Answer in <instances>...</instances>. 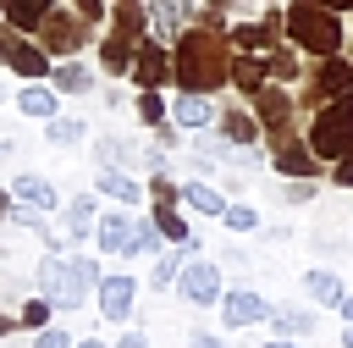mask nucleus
<instances>
[{
    "mask_svg": "<svg viewBox=\"0 0 353 348\" xmlns=\"http://www.w3.org/2000/svg\"><path fill=\"white\" fill-rule=\"evenodd\" d=\"M232 39L221 33V28H204V22H193V28H182V39L171 44V83L182 88V94H215V88H226L232 83Z\"/></svg>",
    "mask_w": 353,
    "mask_h": 348,
    "instance_id": "obj_1",
    "label": "nucleus"
},
{
    "mask_svg": "<svg viewBox=\"0 0 353 348\" xmlns=\"http://www.w3.org/2000/svg\"><path fill=\"white\" fill-rule=\"evenodd\" d=\"M281 17H287V44H292L298 55H309V61L342 55V44H347V28H342V17H336V11H325V6H309V0H292Z\"/></svg>",
    "mask_w": 353,
    "mask_h": 348,
    "instance_id": "obj_2",
    "label": "nucleus"
},
{
    "mask_svg": "<svg viewBox=\"0 0 353 348\" xmlns=\"http://www.w3.org/2000/svg\"><path fill=\"white\" fill-rule=\"evenodd\" d=\"M309 149L320 155V160H342L347 149H353V94H342V99H331V105H320L314 116H309Z\"/></svg>",
    "mask_w": 353,
    "mask_h": 348,
    "instance_id": "obj_3",
    "label": "nucleus"
},
{
    "mask_svg": "<svg viewBox=\"0 0 353 348\" xmlns=\"http://www.w3.org/2000/svg\"><path fill=\"white\" fill-rule=\"evenodd\" d=\"M248 105H254V116H259V133H265V144H270V149L298 138V94H292L287 83H265V88H259Z\"/></svg>",
    "mask_w": 353,
    "mask_h": 348,
    "instance_id": "obj_4",
    "label": "nucleus"
},
{
    "mask_svg": "<svg viewBox=\"0 0 353 348\" xmlns=\"http://www.w3.org/2000/svg\"><path fill=\"white\" fill-rule=\"evenodd\" d=\"M342 94H353V61L347 55H325L298 77V110H320Z\"/></svg>",
    "mask_w": 353,
    "mask_h": 348,
    "instance_id": "obj_5",
    "label": "nucleus"
},
{
    "mask_svg": "<svg viewBox=\"0 0 353 348\" xmlns=\"http://www.w3.org/2000/svg\"><path fill=\"white\" fill-rule=\"evenodd\" d=\"M33 39H39V50L50 55V61H72L77 50H88V39H94V22H83L77 11H50L39 28H33Z\"/></svg>",
    "mask_w": 353,
    "mask_h": 348,
    "instance_id": "obj_6",
    "label": "nucleus"
},
{
    "mask_svg": "<svg viewBox=\"0 0 353 348\" xmlns=\"http://www.w3.org/2000/svg\"><path fill=\"white\" fill-rule=\"evenodd\" d=\"M0 66H6V72H17L22 83H44L55 61L39 50V39H33V33H17V28H6V22H0Z\"/></svg>",
    "mask_w": 353,
    "mask_h": 348,
    "instance_id": "obj_7",
    "label": "nucleus"
},
{
    "mask_svg": "<svg viewBox=\"0 0 353 348\" xmlns=\"http://www.w3.org/2000/svg\"><path fill=\"white\" fill-rule=\"evenodd\" d=\"M226 39H232L237 55H270L276 44H287V17H281V11H265L259 22H237V28H226Z\"/></svg>",
    "mask_w": 353,
    "mask_h": 348,
    "instance_id": "obj_8",
    "label": "nucleus"
},
{
    "mask_svg": "<svg viewBox=\"0 0 353 348\" xmlns=\"http://www.w3.org/2000/svg\"><path fill=\"white\" fill-rule=\"evenodd\" d=\"M221 293H226V287H221V265L193 254V260L182 265V276H176V298L193 304V309H210V304H221Z\"/></svg>",
    "mask_w": 353,
    "mask_h": 348,
    "instance_id": "obj_9",
    "label": "nucleus"
},
{
    "mask_svg": "<svg viewBox=\"0 0 353 348\" xmlns=\"http://www.w3.org/2000/svg\"><path fill=\"white\" fill-rule=\"evenodd\" d=\"M270 315H276V304L265 298V293H254V287H226L221 293V326H232V331H243V326H270Z\"/></svg>",
    "mask_w": 353,
    "mask_h": 348,
    "instance_id": "obj_10",
    "label": "nucleus"
},
{
    "mask_svg": "<svg viewBox=\"0 0 353 348\" xmlns=\"http://www.w3.org/2000/svg\"><path fill=\"white\" fill-rule=\"evenodd\" d=\"M193 17H199V0H149V39L176 44L182 28H193Z\"/></svg>",
    "mask_w": 353,
    "mask_h": 348,
    "instance_id": "obj_11",
    "label": "nucleus"
},
{
    "mask_svg": "<svg viewBox=\"0 0 353 348\" xmlns=\"http://www.w3.org/2000/svg\"><path fill=\"white\" fill-rule=\"evenodd\" d=\"M138 88H165L171 83V50L160 44V39H143L138 50H132V72H127Z\"/></svg>",
    "mask_w": 353,
    "mask_h": 348,
    "instance_id": "obj_12",
    "label": "nucleus"
},
{
    "mask_svg": "<svg viewBox=\"0 0 353 348\" xmlns=\"http://www.w3.org/2000/svg\"><path fill=\"white\" fill-rule=\"evenodd\" d=\"M99 315L105 320H132V304H138V282L127 276V271H110V276H99Z\"/></svg>",
    "mask_w": 353,
    "mask_h": 348,
    "instance_id": "obj_13",
    "label": "nucleus"
},
{
    "mask_svg": "<svg viewBox=\"0 0 353 348\" xmlns=\"http://www.w3.org/2000/svg\"><path fill=\"white\" fill-rule=\"evenodd\" d=\"M215 127H221V138H226L232 149H254V144L265 138L254 105H221V110H215Z\"/></svg>",
    "mask_w": 353,
    "mask_h": 348,
    "instance_id": "obj_14",
    "label": "nucleus"
},
{
    "mask_svg": "<svg viewBox=\"0 0 353 348\" xmlns=\"http://www.w3.org/2000/svg\"><path fill=\"white\" fill-rule=\"evenodd\" d=\"M270 166H276L281 177H303V182H314L325 160L309 149V138H292V144H276V149H270Z\"/></svg>",
    "mask_w": 353,
    "mask_h": 348,
    "instance_id": "obj_15",
    "label": "nucleus"
},
{
    "mask_svg": "<svg viewBox=\"0 0 353 348\" xmlns=\"http://www.w3.org/2000/svg\"><path fill=\"white\" fill-rule=\"evenodd\" d=\"M11 199H17L22 210H39V215L61 210V193H55V182H50V177H39V171H22V177L11 182Z\"/></svg>",
    "mask_w": 353,
    "mask_h": 348,
    "instance_id": "obj_16",
    "label": "nucleus"
},
{
    "mask_svg": "<svg viewBox=\"0 0 353 348\" xmlns=\"http://www.w3.org/2000/svg\"><path fill=\"white\" fill-rule=\"evenodd\" d=\"M171 122H176L182 133H210V127H215L210 94H176V99H171Z\"/></svg>",
    "mask_w": 353,
    "mask_h": 348,
    "instance_id": "obj_17",
    "label": "nucleus"
},
{
    "mask_svg": "<svg viewBox=\"0 0 353 348\" xmlns=\"http://www.w3.org/2000/svg\"><path fill=\"white\" fill-rule=\"evenodd\" d=\"M94 193H105L116 204H143V182L132 171H116V166H99L94 171Z\"/></svg>",
    "mask_w": 353,
    "mask_h": 348,
    "instance_id": "obj_18",
    "label": "nucleus"
},
{
    "mask_svg": "<svg viewBox=\"0 0 353 348\" xmlns=\"http://www.w3.org/2000/svg\"><path fill=\"white\" fill-rule=\"evenodd\" d=\"M132 221H138V215H127V210H110V215H99V226H94V243H99V254H127V249H132Z\"/></svg>",
    "mask_w": 353,
    "mask_h": 348,
    "instance_id": "obj_19",
    "label": "nucleus"
},
{
    "mask_svg": "<svg viewBox=\"0 0 353 348\" xmlns=\"http://www.w3.org/2000/svg\"><path fill=\"white\" fill-rule=\"evenodd\" d=\"M17 110L33 116V122H50V116H61V94L50 83H22L17 88Z\"/></svg>",
    "mask_w": 353,
    "mask_h": 348,
    "instance_id": "obj_20",
    "label": "nucleus"
},
{
    "mask_svg": "<svg viewBox=\"0 0 353 348\" xmlns=\"http://www.w3.org/2000/svg\"><path fill=\"white\" fill-rule=\"evenodd\" d=\"M50 11H55V0H0V22L17 33H33Z\"/></svg>",
    "mask_w": 353,
    "mask_h": 348,
    "instance_id": "obj_21",
    "label": "nucleus"
},
{
    "mask_svg": "<svg viewBox=\"0 0 353 348\" xmlns=\"http://www.w3.org/2000/svg\"><path fill=\"white\" fill-rule=\"evenodd\" d=\"M50 88H55V94H94V72H88L77 55H72V61H55V66H50Z\"/></svg>",
    "mask_w": 353,
    "mask_h": 348,
    "instance_id": "obj_22",
    "label": "nucleus"
},
{
    "mask_svg": "<svg viewBox=\"0 0 353 348\" xmlns=\"http://www.w3.org/2000/svg\"><path fill=\"white\" fill-rule=\"evenodd\" d=\"M265 83H270V72H265V55H232V88H237L243 99H254Z\"/></svg>",
    "mask_w": 353,
    "mask_h": 348,
    "instance_id": "obj_23",
    "label": "nucleus"
},
{
    "mask_svg": "<svg viewBox=\"0 0 353 348\" xmlns=\"http://www.w3.org/2000/svg\"><path fill=\"white\" fill-rule=\"evenodd\" d=\"M143 155L132 149V138H116V133H105V138H94V166H116V171H127V166H138Z\"/></svg>",
    "mask_w": 353,
    "mask_h": 348,
    "instance_id": "obj_24",
    "label": "nucleus"
},
{
    "mask_svg": "<svg viewBox=\"0 0 353 348\" xmlns=\"http://www.w3.org/2000/svg\"><path fill=\"white\" fill-rule=\"evenodd\" d=\"M270 326H276V337H314V309H303V304H276V315H270Z\"/></svg>",
    "mask_w": 353,
    "mask_h": 348,
    "instance_id": "obj_25",
    "label": "nucleus"
},
{
    "mask_svg": "<svg viewBox=\"0 0 353 348\" xmlns=\"http://www.w3.org/2000/svg\"><path fill=\"white\" fill-rule=\"evenodd\" d=\"M94 226H99V199H94V193L66 199V238H88Z\"/></svg>",
    "mask_w": 353,
    "mask_h": 348,
    "instance_id": "obj_26",
    "label": "nucleus"
},
{
    "mask_svg": "<svg viewBox=\"0 0 353 348\" xmlns=\"http://www.w3.org/2000/svg\"><path fill=\"white\" fill-rule=\"evenodd\" d=\"M132 50H138V44H127V39L105 33V39H99V72H110V77H127V72H132Z\"/></svg>",
    "mask_w": 353,
    "mask_h": 348,
    "instance_id": "obj_27",
    "label": "nucleus"
},
{
    "mask_svg": "<svg viewBox=\"0 0 353 348\" xmlns=\"http://www.w3.org/2000/svg\"><path fill=\"white\" fill-rule=\"evenodd\" d=\"M182 204H188V210H199V215H215V221H221V210H226V199H221V188H210L204 177H193V182H182Z\"/></svg>",
    "mask_w": 353,
    "mask_h": 348,
    "instance_id": "obj_28",
    "label": "nucleus"
},
{
    "mask_svg": "<svg viewBox=\"0 0 353 348\" xmlns=\"http://www.w3.org/2000/svg\"><path fill=\"white\" fill-rule=\"evenodd\" d=\"M303 293H309L314 304H331V309H336L347 287H342V276H336V271H320V265H314V271H303Z\"/></svg>",
    "mask_w": 353,
    "mask_h": 348,
    "instance_id": "obj_29",
    "label": "nucleus"
},
{
    "mask_svg": "<svg viewBox=\"0 0 353 348\" xmlns=\"http://www.w3.org/2000/svg\"><path fill=\"white\" fill-rule=\"evenodd\" d=\"M265 72H270V83H298L309 66L298 61V50H292V44H276V50L265 55Z\"/></svg>",
    "mask_w": 353,
    "mask_h": 348,
    "instance_id": "obj_30",
    "label": "nucleus"
},
{
    "mask_svg": "<svg viewBox=\"0 0 353 348\" xmlns=\"http://www.w3.org/2000/svg\"><path fill=\"white\" fill-rule=\"evenodd\" d=\"M149 221L160 226V238H165V243H193V226H188V215H182L176 204H154V210H149Z\"/></svg>",
    "mask_w": 353,
    "mask_h": 348,
    "instance_id": "obj_31",
    "label": "nucleus"
},
{
    "mask_svg": "<svg viewBox=\"0 0 353 348\" xmlns=\"http://www.w3.org/2000/svg\"><path fill=\"white\" fill-rule=\"evenodd\" d=\"M44 138H50L55 149L83 144V138H88V122H83V116H50V122H44Z\"/></svg>",
    "mask_w": 353,
    "mask_h": 348,
    "instance_id": "obj_32",
    "label": "nucleus"
},
{
    "mask_svg": "<svg viewBox=\"0 0 353 348\" xmlns=\"http://www.w3.org/2000/svg\"><path fill=\"white\" fill-rule=\"evenodd\" d=\"M138 122H143V127L171 122V105H165V94H160V88H138Z\"/></svg>",
    "mask_w": 353,
    "mask_h": 348,
    "instance_id": "obj_33",
    "label": "nucleus"
},
{
    "mask_svg": "<svg viewBox=\"0 0 353 348\" xmlns=\"http://www.w3.org/2000/svg\"><path fill=\"white\" fill-rule=\"evenodd\" d=\"M160 226L154 221H132V249H127V260H138V254H160Z\"/></svg>",
    "mask_w": 353,
    "mask_h": 348,
    "instance_id": "obj_34",
    "label": "nucleus"
},
{
    "mask_svg": "<svg viewBox=\"0 0 353 348\" xmlns=\"http://www.w3.org/2000/svg\"><path fill=\"white\" fill-rule=\"evenodd\" d=\"M221 221H226L232 232H259V210H254V204H226Z\"/></svg>",
    "mask_w": 353,
    "mask_h": 348,
    "instance_id": "obj_35",
    "label": "nucleus"
},
{
    "mask_svg": "<svg viewBox=\"0 0 353 348\" xmlns=\"http://www.w3.org/2000/svg\"><path fill=\"white\" fill-rule=\"evenodd\" d=\"M50 309H55V304H50V298H28V304H22V315H17V320H22V326H28V331H44V326H50Z\"/></svg>",
    "mask_w": 353,
    "mask_h": 348,
    "instance_id": "obj_36",
    "label": "nucleus"
},
{
    "mask_svg": "<svg viewBox=\"0 0 353 348\" xmlns=\"http://www.w3.org/2000/svg\"><path fill=\"white\" fill-rule=\"evenodd\" d=\"M143 188H149V199H154V204H176V199H182V188H176V182H171L165 171H154V177H149Z\"/></svg>",
    "mask_w": 353,
    "mask_h": 348,
    "instance_id": "obj_37",
    "label": "nucleus"
},
{
    "mask_svg": "<svg viewBox=\"0 0 353 348\" xmlns=\"http://www.w3.org/2000/svg\"><path fill=\"white\" fill-rule=\"evenodd\" d=\"M281 199H287V204H309V199H314V182H303V177H287Z\"/></svg>",
    "mask_w": 353,
    "mask_h": 348,
    "instance_id": "obj_38",
    "label": "nucleus"
},
{
    "mask_svg": "<svg viewBox=\"0 0 353 348\" xmlns=\"http://www.w3.org/2000/svg\"><path fill=\"white\" fill-rule=\"evenodd\" d=\"M33 348H77L61 326H44V331H33Z\"/></svg>",
    "mask_w": 353,
    "mask_h": 348,
    "instance_id": "obj_39",
    "label": "nucleus"
},
{
    "mask_svg": "<svg viewBox=\"0 0 353 348\" xmlns=\"http://www.w3.org/2000/svg\"><path fill=\"white\" fill-rule=\"evenodd\" d=\"M72 11H77L83 22H105V17H110V6H105V0H72Z\"/></svg>",
    "mask_w": 353,
    "mask_h": 348,
    "instance_id": "obj_40",
    "label": "nucleus"
},
{
    "mask_svg": "<svg viewBox=\"0 0 353 348\" xmlns=\"http://www.w3.org/2000/svg\"><path fill=\"white\" fill-rule=\"evenodd\" d=\"M331 182H336V188H353V149H347L342 160H331Z\"/></svg>",
    "mask_w": 353,
    "mask_h": 348,
    "instance_id": "obj_41",
    "label": "nucleus"
},
{
    "mask_svg": "<svg viewBox=\"0 0 353 348\" xmlns=\"http://www.w3.org/2000/svg\"><path fill=\"white\" fill-rule=\"evenodd\" d=\"M154 149H176V122H160L154 127Z\"/></svg>",
    "mask_w": 353,
    "mask_h": 348,
    "instance_id": "obj_42",
    "label": "nucleus"
},
{
    "mask_svg": "<svg viewBox=\"0 0 353 348\" xmlns=\"http://www.w3.org/2000/svg\"><path fill=\"white\" fill-rule=\"evenodd\" d=\"M188 348H226V342H221L215 331H193V337H188Z\"/></svg>",
    "mask_w": 353,
    "mask_h": 348,
    "instance_id": "obj_43",
    "label": "nucleus"
},
{
    "mask_svg": "<svg viewBox=\"0 0 353 348\" xmlns=\"http://www.w3.org/2000/svg\"><path fill=\"white\" fill-rule=\"evenodd\" d=\"M116 348H149V337H143V331H121V337H116Z\"/></svg>",
    "mask_w": 353,
    "mask_h": 348,
    "instance_id": "obj_44",
    "label": "nucleus"
},
{
    "mask_svg": "<svg viewBox=\"0 0 353 348\" xmlns=\"http://www.w3.org/2000/svg\"><path fill=\"white\" fill-rule=\"evenodd\" d=\"M11 210H17V199H11V188H0V226L11 221Z\"/></svg>",
    "mask_w": 353,
    "mask_h": 348,
    "instance_id": "obj_45",
    "label": "nucleus"
},
{
    "mask_svg": "<svg viewBox=\"0 0 353 348\" xmlns=\"http://www.w3.org/2000/svg\"><path fill=\"white\" fill-rule=\"evenodd\" d=\"M309 6H325V11H336V17H342V11H353V0H309Z\"/></svg>",
    "mask_w": 353,
    "mask_h": 348,
    "instance_id": "obj_46",
    "label": "nucleus"
},
{
    "mask_svg": "<svg viewBox=\"0 0 353 348\" xmlns=\"http://www.w3.org/2000/svg\"><path fill=\"white\" fill-rule=\"evenodd\" d=\"M336 315H342V320L353 326V293H342V304H336Z\"/></svg>",
    "mask_w": 353,
    "mask_h": 348,
    "instance_id": "obj_47",
    "label": "nucleus"
},
{
    "mask_svg": "<svg viewBox=\"0 0 353 348\" xmlns=\"http://www.w3.org/2000/svg\"><path fill=\"white\" fill-rule=\"evenodd\" d=\"M259 348H298L292 337H270V342H259Z\"/></svg>",
    "mask_w": 353,
    "mask_h": 348,
    "instance_id": "obj_48",
    "label": "nucleus"
},
{
    "mask_svg": "<svg viewBox=\"0 0 353 348\" xmlns=\"http://www.w3.org/2000/svg\"><path fill=\"white\" fill-rule=\"evenodd\" d=\"M0 99H17V94H11V83H6V77H0Z\"/></svg>",
    "mask_w": 353,
    "mask_h": 348,
    "instance_id": "obj_49",
    "label": "nucleus"
},
{
    "mask_svg": "<svg viewBox=\"0 0 353 348\" xmlns=\"http://www.w3.org/2000/svg\"><path fill=\"white\" fill-rule=\"evenodd\" d=\"M77 348H105V342H99V337H83V342H77Z\"/></svg>",
    "mask_w": 353,
    "mask_h": 348,
    "instance_id": "obj_50",
    "label": "nucleus"
},
{
    "mask_svg": "<svg viewBox=\"0 0 353 348\" xmlns=\"http://www.w3.org/2000/svg\"><path fill=\"white\" fill-rule=\"evenodd\" d=\"M342 348H353V326H347V331H342Z\"/></svg>",
    "mask_w": 353,
    "mask_h": 348,
    "instance_id": "obj_51",
    "label": "nucleus"
},
{
    "mask_svg": "<svg viewBox=\"0 0 353 348\" xmlns=\"http://www.w3.org/2000/svg\"><path fill=\"white\" fill-rule=\"evenodd\" d=\"M110 6H116V0H110Z\"/></svg>",
    "mask_w": 353,
    "mask_h": 348,
    "instance_id": "obj_52",
    "label": "nucleus"
}]
</instances>
